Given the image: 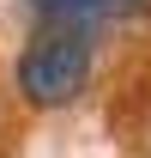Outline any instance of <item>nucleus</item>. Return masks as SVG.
Wrapping results in <instances>:
<instances>
[{
	"label": "nucleus",
	"mask_w": 151,
	"mask_h": 158,
	"mask_svg": "<svg viewBox=\"0 0 151 158\" xmlns=\"http://www.w3.org/2000/svg\"><path fill=\"white\" fill-rule=\"evenodd\" d=\"M91 79V31H67V24H42L30 49L18 55V91L37 110L73 103Z\"/></svg>",
	"instance_id": "f257e3e1"
},
{
	"label": "nucleus",
	"mask_w": 151,
	"mask_h": 158,
	"mask_svg": "<svg viewBox=\"0 0 151 158\" xmlns=\"http://www.w3.org/2000/svg\"><path fill=\"white\" fill-rule=\"evenodd\" d=\"M48 24H67V31H97V24L109 19H133V12H145L151 0H30Z\"/></svg>",
	"instance_id": "f03ea898"
}]
</instances>
